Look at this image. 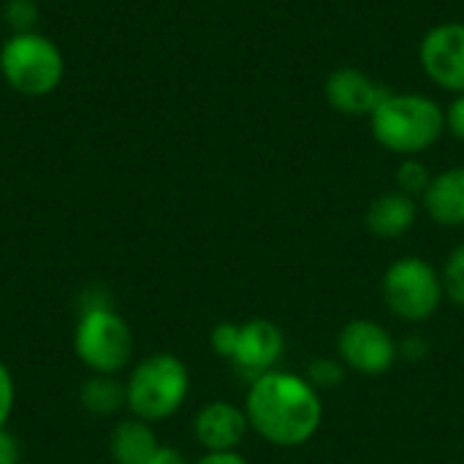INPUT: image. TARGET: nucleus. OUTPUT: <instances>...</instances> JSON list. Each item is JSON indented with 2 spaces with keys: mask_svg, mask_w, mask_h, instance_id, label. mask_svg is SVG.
Segmentation results:
<instances>
[{
  "mask_svg": "<svg viewBox=\"0 0 464 464\" xmlns=\"http://www.w3.org/2000/svg\"><path fill=\"white\" fill-rule=\"evenodd\" d=\"M421 68L427 76L449 90V92H464V24L462 22H443L432 27L421 46H419Z\"/></svg>",
  "mask_w": 464,
  "mask_h": 464,
  "instance_id": "nucleus-8",
  "label": "nucleus"
},
{
  "mask_svg": "<svg viewBox=\"0 0 464 464\" xmlns=\"http://www.w3.org/2000/svg\"><path fill=\"white\" fill-rule=\"evenodd\" d=\"M63 52L52 38L35 30L14 33L0 46V73L8 82V87L22 95H49L63 82Z\"/></svg>",
  "mask_w": 464,
  "mask_h": 464,
  "instance_id": "nucleus-5",
  "label": "nucleus"
},
{
  "mask_svg": "<svg viewBox=\"0 0 464 464\" xmlns=\"http://www.w3.org/2000/svg\"><path fill=\"white\" fill-rule=\"evenodd\" d=\"M190 372L174 353L144 356L125 381V408L141 421L171 419L188 400Z\"/></svg>",
  "mask_w": 464,
  "mask_h": 464,
  "instance_id": "nucleus-3",
  "label": "nucleus"
},
{
  "mask_svg": "<svg viewBox=\"0 0 464 464\" xmlns=\"http://www.w3.org/2000/svg\"><path fill=\"white\" fill-rule=\"evenodd\" d=\"M446 128L464 141V92L462 95H457L454 101H451V106L446 109Z\"/></svg>",
  "mask_w": 464,
  "mask_h": 464,
  "instance_id": "nucleus-22",
  "label": "nucleus"
},
{
  "mask_svg": "<svg viewBox=\"0 0 464 464\" xmlns=\"http://www.w3.org/2000/svg\"><path fill=\"white\" fill-rule=\"evenodd\" d=\"M245 413L250 430L280 449H299L315 438L324 421L318 389L304 375L269 370L250 381Z\"/></svg>",
  "mask_w": 464,
  "mask_h": 464,
  "instance_id": "nucleus-1",
  "label": "nucleus"
},
{
  "mask_svg": "<svg viewBox=\"0 0 464 464\" xmlns=\"http://www.w3.org/2000/svg\"><path fill=\"white\" fill-rule=\"evenodd\" d=\"M3 16L14 27V33H30L38 19V5L33 0H8Z\"/></svg>",
  "mask_w": 464,
  "mask_h": 464,
  "instance_id": "nucleus-19",
  "label": "nucleus"
},
{
  "mask_svg": "<svg viewBox=\"0 0 464 464\" xmlns=\"http://www.w3.org/2000/svg\"><path fill=\"white\" fill-rule=\"evenodd\" d=\"M158 449L160 443H158L152 424L136 416L117 421L109 438V451H111L114 464H147Z\"/></svg>",
  "mask_w": 464,
  "mask_h": 464,
  "instance_id": "nucleus-14",
  "label": "nucleus"
},
{
  "mask_svg": "<svg viewBox=\"0 0 464 464\" xmlns=\"http://www.w3.org/2000/svg\"><path fill=\"white\" fill-rule=\"evenodd\" d=\"M73 353L90 372L120 375L133 359V332L111 304L87 307L73 329Z\"/></svg>",
  "mask_w": 464,
  "mask_h": 464,
  "instance_id": "nucleus-4",
  "label": "nucleus"
},
{
  "mask_svg": "<svg viewBox=\"0 0 464 464\" xmlns=\"http://www.w3.org/2000/svg\"><path fill=\"white\" fill-rule=\"evenodd\" d=\"M372 136L389 152L402 158H416L438 139L446 128L443 109L419 92H389L370 114Z\"/></svg>",
  "mask_w": 464,
  "mask_h": 464,
  "instance_id": "nucleus-2",
  "label": "nucleus"
},
{
  "mask_svg": "<svg viewBox=\"0 0 464 464\" xmlns=\"http://www.w3.org/2000/svg\"><path fill=\"white\" fill-rule=\"evenodd\" d=\"M209 345L218 356L234 359L239 348V324H218L209 334Z\"/></svg>",
  "mask_w": 464,
  "mask_h": 464,
  "instance_id": "nucleus-20",
  "label": "nucleus"
},
{
  "mask_svg": "<svg viewBox=\"0 0 464 464\" xmlns=\"http://www.w3.org/2000/svg\"><path fill=\"white\" fill-rule=\"evenodd\" d=\"M337 353H340V362L353 372L383 375L394 367L400 348L381 324L356 318L343 326L337 337Z\"/></svg>",
  "mask_w": 464,
  "mask_h": 464,
  "instance_id": "nucleus-7",
  "label": "nucleus"
},
{
  "mask_svg": "<svg viewBox=\"0 0 464 464\" xmlns=\"http://www.w3.org/2000/svg\"><path fill=\"white\" fill-rule=\"evenodd\" d=\"M400 353H402L408 362H421V359H427L430 345H427V340H421V337H408V340L400 345Z\"/></svg>",
  "mask_w": 464,
  "mask_h": 464,
  "instance_id": "nucleus-24",
  "label": "nucleus"
},
{
  "mask_svg": "<svg viewBox=\"0 0 464 464\" xmlns=\"http://www.w3.org/2000/svg\"><path fill=\"white\" fill-rule=\"evenodd\" d=\"M247 430V413L223 400L204 405L193 419V435L204 446V451H237Z\"/></svg>",
  "mask_w": 464,
  "mask_h": 464,
  "instance_id": "nucleus-11",
  "label": "nucleus"
},
{
  "mask_svg": "<svg viewBox=\"0 0 464 464\" xmlns=\"http://www.w3.org/2000/svg\"><path fill=\"white\" fill-rule=\"evenodd\" d=\"M443 294L454 302L464 307V242L457 245L451 250V256L446 258V266H443Z\"/></svg>",
  "mask_w": 464,
  "mask_h": 464,
  "instance_id": "nucleus-16",
  "label": "nucleus"
},
{
  "mask_svg": "<svg viewBox=\"0 0 464 464\" xmlns=\"http://www.w3.org/2000/svg\"><path fill=\"white\" fill-rule=\"evenodd\" d=\"M283 351H285V337L280 326L272 321L256 318L239 326V348L231 362L242 375L256 381L258 375L275 370Z\"/></svg>",
  "mask_w": 464,
  "mask_h": 464,
  "instance_id": "nucleus-10",
  "label": "nucleus"
},
{
  "mask_svg": "<svg viewBox=\"0 0 464 464\" xmlns=\"http://www.w3.org/2000/svg\"><path fill=\"white\" fill-rule=\"evenodd\" d=\"M196 464H247L239 451H207Z\"/></svg>",
  "mask_w": 464,
  "mask_h": 464,
  "instance_id": "nucleus-25",
  "label": "nucleus"
},
{
  "mask_svg": "<svg viewBox=\"0 0 464 464\" xmlns=\"http://www.w3.org/2000/svg\"><path fill=\"white\" fill-rule=\"evenodd\" d=\"M304 378L313 383V389H334L345 381V364L340 359L321 356V359H313L307 364Z\"/></svg>",
  "mask_w": 464,
  "mask_h": 464,
  "instance_id": "nucleus-17",
  "label": "nucleus"
},
{
  "mask_svg": "<svg viewBox=\"0 0 464 464\" xmlns=\"http://www.w3.org/2000/svg\"><path fill=\"white\" fill-rule=\"evenodd\" d=\"M430 182H432V177H430L427 166L419 158H405L400 163V169H397V185H400L402 193H408L413 198L416 196H424L427 188H430Z\"/></svg>",
  "mask_w": 464,
  "mask_h": 464,
  "instance_id": "nucleus-18",
  "label": "nucleus"
},
{
  "mask_svg": "<svg viewBox=\"0 0 464 464\" xmlns=\"http://www.w3.org/2000/svg\"><path fill=\"white\" fill-rule=\"evenodd\" d=\"M19 457H22V451H19L16 438L3 427L0 430V464H19Z\"/></svg>",
  "mask_w": 464,
  "mask_h": 464,
  "instance_id": "nucleus-23",
  "label": "nucleus"
},
{
  "mask_svg": "<svg viewBox=\"0 0 464 464\" xmlns=\"http://www.w3.org/2000/svg\"><path fill=\"white\" fill-rule=\"evenodd\" d=\"M147 464H190V462L185 459V454H182V451L169 449V446H160Z\"/></svg>",
  "mask_w": 464,
  "mask_h": 464,
  "instance_id": "nucleus-26",
  "label": "nucleus"
},
{
  "mask_svg": "<svg viewBox=\"0 0 464 464\" xmlns=\"http://www.w3.org/2000/svg\"><path fill=\"white\" fill-rule=\"evenodd\" d=\"M79 400H82V408L92 416H114L120 408H125V383H120L117 375L92 372L82 383Z\"/></svg>",
  "mask_w": 464,
  "mask_h": 464,
  "instance_id": "nucleus-15",
  "label": "nucleus"
},
{
  "mask_svg": "<svg viewBox=\"0 0 464 464\" xmlns=\"http://www.w3.org/2000/svg\"><path fill=\"white\" fill-rule=\"evenodd\" d=\"M424 198L427 215L440 226H464V166L432 177Z\"/></svg>",
  "mask_w": 464,
  "mask_h": 464,
  "instance_id": "nucleus-13",
  "label": "nucleus"
},
{
  "mask_svg": "<svg viewBox=\"0 0 464 464\" xmlns=\"http://www.w3.org/2000/svg\"><path fill=\"white\" fill-rule=\"evenodd\" d=\"M443 296L440 272L424 258H397L383 275V302L400 321H430L438 313Z\"/></svg>",
  "mask_w": 464,
  "mask_h": 464,
  "instance_id": "nucleus-6",
  "label": "nucleus"
},
{
  "mask_svg": "<svg viewBox=\"0 0 464 464\" xmlns=\"http://www.w3.org/2000/svg\"><path fill=\"white\" fill-rule=\"evenodd\" d=\"M419 218V207L416 198L402 193V190H389L383 196H378L364 215L367 231L378 239H397L405 237L413 223Z\"/></svg>",
  "mask_w": 464,
  "mask_h": 464,
  "instance_id": "nucleus-12",
  "label": "nucleus"
},
{
  "mask_svg": "<svg viewBox=\"0 0 464 464\" xmlns=\"http://www.w3.org/2000/svg\"><path fill=\"white\" fill-rule=\"evenodd\" d=\"M389 92L392 90H386L381 82H375L370 73H364L353 65H343V68L332 71L324 84L326 103L334 111L348 114V117H370L375 111V106Z\"/></svg>",
  "mask_w": 464,
  "mask_h": 464,
  "instance_id": "nucleus-9",
  "label": "nucleus"
},
{
  "mask_svg": "<svg viewBox=\"0 0 464 464\" xmlns=\"http://www.w3.org/2000/svg\"><path fill=\"white\" fill-rule=\"evenodd\" d=\"M14 400H16L14 375H11V370L5 367V362L0 359V430H3V427H5V421L11 419Z\"/></svg>",
  "mask_w": 464,
  "mask_h": 464,
  "instance_id": "nucleus-21",
  "label": "nucleus"
}]
</instances>
